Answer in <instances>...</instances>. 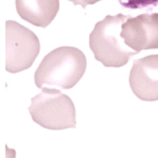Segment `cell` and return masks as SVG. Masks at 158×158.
Returning a JSON list of instances; mask_svg holds the SVG:
<instances>
[{"label":"cell","instance_id":"obj_5","mask_svg":"<svg viewBox=\"0 0 158 158\" xmlns=\"http://www.w3.org/2000/svg\"><path fill=\"white\" fill-rule=\"evenodd\" d=\"M121 37L137 53L158 48V13L129 17L122 25Z\"/></svg>","mask_w":158,"mask_h":158},{"label":"cell","instance_id":"obj_1","mask_svg":"<svg viewBox=\"0 0 158 158\" xmlns=\"http://www.w3.org/2000/svg\"><path fill=\"white\" fill-rule=\"evenodd\" d=\"M87 69L85 54L73 47H60L47 54L35 73L38 89H73Z\"/></svg>","mask_w":158,"mask_h":158},{"label":"cell","instance_id":"obj_8","mask_svg":"<svg viewBox=\"0 0 158 158\" xmlns=\"http://www.w3.org/2000/svg\"><path fill=\"white\" fill-rule=\"evenodd\" d=\"M119 3L127 9H142L158 4V0H118Z\"/></svg>","mask_w":158,"mask_h":158},{"label":"cell","instance_id":"obj_9","mask_svg":"<svg viewBox=\"0 0 158 158\" xmlns=\"http://www.w3.org/2000/svg\"><path fill=\"white\" fill-rule=\"evenodd\" d=\"M69 1L73 2L74 5H80L82 8H86L88 5H92V4H95L101 0H69Z\"/></svg>","mask_w":158,"mask_h":158},{"label":"cell","instance_id":"obj_2","mask_svg":"<svg viewBox=\"0 0 158 158\" xmlns=\"http://www.w3.org/2000/svg\"><path fill=\"white\" fill-rule=\"evenodd\" d=\"M129 17L123 14L108 15L96 23L89 35V48L95 59L105 67H123L132 56L138 54L121 37L122 25Z\"/></svg>","mask_w":158,"mask_h":158},{"label":"cell","instance_id":"obj_4","mask_svg":"<svg viewBox=\"0 0 158 158\" xmlns=\"http://www.w3.org/2000/svg\"><path fill=\"white\" fill-rule=\"evenodd\" d=\"M40 51L37 35L15 21L6 22V71L17 73L27 70Z\"/></svg>","mask_w":158,"mask_h":158},{"label":"cell","instance_id":"obj_6","mask_svg":"<svg viewBox=\"0 0 158 158\" xmlns=\"http://www.w3.org/2000/svg\"><path fill=\"white\" fill-rule=\"evenodd\" d=\"M132 92L141 101H158V54L136 60L129 73Z\"/></svg>","mask_w":158,"mask_h":158},{"label":"cell","instance_id":"obj_7","mask_svg":"<svg viewBox=\"0 0 158 158\" xmlns=\"http://www.w3.org/2000/svg\"><path fill=\"white\" fill-rule=\"evenodd\" d=\"M19 16L29 23L45 28L55 19L60 0H16Z\"/></svg>","mask_w":158,"mask_h":158},{"label":"cell","instance_id":"obj_3","mask_svg":"<svg viewBox=\"0 0 158 158\" xmlns=\"http://www.w3.org/2000/svg\"><path fill=\"white\" fill-rule=\"evenodd\" d=\"M28 111L35 123L50 130L74 128L75 108L71 98L56 89L43 88L32 98Z\"/></svg>","mask_w":158,"mask_h":158}]
</instances>
